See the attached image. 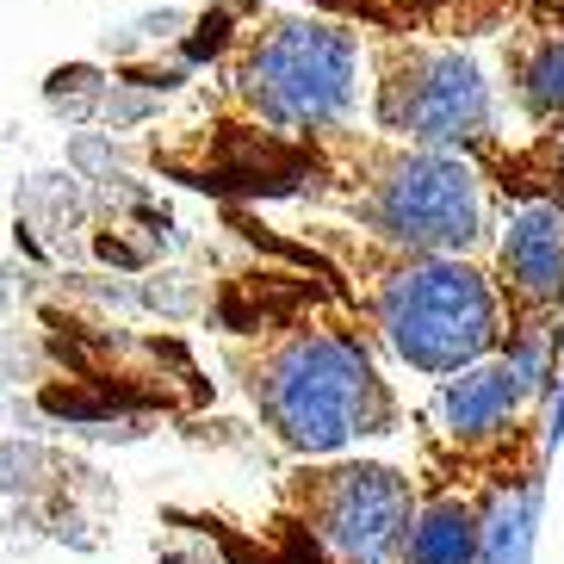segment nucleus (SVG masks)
I'll use <instances>...</instances> for the list:
<instances>
[{
  "label": "nucleus",
  "mask_w": 564,
  "mask_h": 564,
  "mask_svg": "<svg viewBox=\"0 0 564 564\" xmlns=\"http://www.w3.org/2000/svg\"><path fill=\"white\" fill-rule=\"evenodd\" d=\"M155 167L217 193L249 186L261 199L329 205L341 224L403 249L471 254L490 230L484 174L471 155L398 143L384 131H360L354 118L311 131H261L212 112L205 124H181L167 143H155Z\"/></svg>",
  "instance_id": "nucleus-1"
},
{
  "label": "nucleus",
  "mask_w": 564,
  "mask_h": 564,
  "mask_svg": "<svg viewBox=\"0 0 564 564\" xmlns=\"http://www.w3.org/2000/svg\"><path fill=\"white\" fill-rule=\"evenodd\" d=\"M540 391V372L514 360V354L490 348L484 360L447 372L441 398H434V422L453 434V441H490L497 429H509L514 410Z\"/></svg>",
  "instance_id": "nucleus-8"
},
{
  "label": "nucleus",
  "mask_w": 564,
  "mask_h": 564,
  "mask_svg": "<svg viewBox=\"0 0 564 564\" xmlns=\"http://www.w3.org/2000/svg\"><path fill=\"white\" fill-rule=\"evenodd\" d=\"M490 299H497V348L546 379L564 341V205L533 193L502 217L497 261H490Z\"/></svg>",
  "instance_id": "nucleus-6"
},
{
  "label": "nucleus",
  "mask_w": 564,
  "mask_h": 564,
  "mask_svg": "<svg viewBox=\"0 0 564 564\" xmlns=\"http://www.w3.org/2000/svg\"><path fill=\"white\" fill-rule=\"evenodd\" d=\"M236 25L212 44V112L261 131H311L354 118L360 32L329 13H280L230 0Z\"/></svg>",
  "instance_id": "nucleus-4"
},
{
  "label": "nucleus",
  "mask_w": 564,
  "mask_h": 564,
  "mask_svg": "<svg viewBox=\"0 0 564 564\" xmlns=\"http://www.w3.org/2000/svg\"><path fill=\"white\" fill-rule=\"evenodd\" d=\"M292 497L304 502L316 540L341 552L348 564H403V533H410V478L391 465H323L299 471Z\"/></svg>",
  "instance_id": "nucleus-7"
},
{
  "label": "nucleus",
  "mask_w": 564,
  "mask_h": 564,
  "mask_svg": "<svg viewBox=\"0 0 564 564\" xmlns=\"http://www.w3.org/2000/svg\"><path fill=\"white\" fill-rule=\"evenodd\" d=\"M478 558V509L459 497H441L434 509L410 514L403 564H471Z\"/></svg>",
  "instance_id": "nucleus-10"
},
{
  "label": "nucleus",
  "mask_w": 564,
  "mask_h": 564,
  "mask_svg": "<svg viewBox=\"0 0 564 564\" xmlns=\"http://www.w3.org/2000/svg\"><path fill=\"white\" fill-rule=\"evenodd\" d=\"M224 329L230 372L292 453H341L398 429V391L366 354V323L311 249H299L292 267L236 273Z\"/></svg>",
  "instance_id": "nucleus-2"
},
{
  "label": "nucleus",
  "mask_w": 564,
  "mask_h": 564,
  "mask_svg": "<svg viewBox=\"0 0 564 564\" xmlns=\"http://www.w3.org/2000/svg\"><path fill=\"white\" fill-rule=\"evenodd\" d=\"M502 82H509L514 112L540 137H564V25L552 19H521L502 37Z\"/></svg>",
  "instance_id": "nucleus-9"
},
{
  "label": "nucleus",
  "mask_w": 564,
  "mask_h": 564,
  "mask_svg": "<svg viewBox=\"0 0 564 564\" xmlns=\"http://www.w3.org/2000/svg\"><path fill=\"white\" fill-rule=\"evenodd\" d=\"M360 51L372 68V131L453 155L497 150L490 82L459 44H434L415 32H372L360 37Z\"/></svg>",
  "instance_id": "nucleus-5"
},
{
  "label": "nucleus",
  "mask_w": 564,
  "mask_h": 564,
  "mask_svg": "<svg viewBox=\"0 0 564 564\" xmlns=\"http://www.w3.org/2000/svg\"><path fill=\"white\" fill-rule=\"evenodd\" d=\"M299 242L329 267L354 316L366 329H379L384 348L415 372L447 379L497 348V299H490L484 267H471L465 254L403 249V242L366 236L354 224H323V217L299 224Z\"/></svg>",
  "instance_id": "nucleus-3"
},
{
  "label": "nucleus",
  "mask_w": 564,
  "mask_h": 564,
  "mask_svg": "<svg viewBox=\"0 0 564 564\" xmlns=\"http://www.w3.org/2000/svg\"><path fill=\"white\" fill-rule=\"evenodd\" d=\"M521 552H528V509L514 502L490 528H478V558L471 564H521Z\"/></svg>",
  "instance_id": "nucleus-11"
}]
</instances>
